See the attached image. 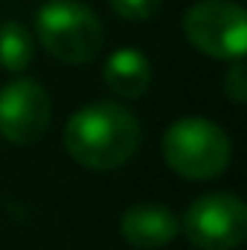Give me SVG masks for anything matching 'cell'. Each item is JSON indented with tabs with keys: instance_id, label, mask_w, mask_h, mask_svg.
<instances>
[{
	"instance_id": "cell-8",
	"label": "cell",
	"mask_w": 247,
	"mask_h": 250,
	"mask_svg": "<svg viewBox=\"0 0 247 250\" xmlns=\"http://www.w3.org/2000/svg\"><path fill=\"white\" fill-rule=\"evenodd\" d=\"M102 79H105L108 90H114L120 99H140L151 84V64L140 50L123 47L108 56Z\"/></svg>"
},
{
	"instance_id": "cell-4",
	"label": "cell",
	"mask_w": 247,
	"mask_h": 250,
	"mask_svg": "<svg viewBox=\"0 0 247 250\" xmlns=\"http://www.w3.org/2000/svg\"><path fill=\"white\" fill-rule=\"evenodd\" d=\"M181 230L195 250H236L247 239V207L233 192H206L189 204Z\"/></svg>"
},
{
	"instance_id": "cell-2",
	"label": "cell",
	"mask_w": 247,
	"mask_h": 250,
	"mask_svg": "<svg viewBox=\"0 0 247 250\" xmlns=\"http://www.w3.org/2000/svg\"><path fill=\"white\" fill-rule=\"evenodd\" d=\"M230 137L221 125L204 117H184L163 134V157L186 181H212L230 166Z\"/></svg>"
},
{
	"instance_id": "cell-6",
	"label": "cell",
	"mask_w": 247,
	"mask_h": 250,
	"mask_svg": "<svg viewBox=\"0 0 247 250\" xmlns=\"http://www.w3.org/2000/svg\"><path fill=\"white\" fill-rule=\"evenodd\" d=\"M53 117L50 96L44 84L32 79H12L0 87V137L15 146L38 143Z\"/></svg>"
},
{
	"instance_id": "cell-1",
	"label": "cell",
	"mask_w": 247,
	"mask_h": 250,
	"mask_svg": "<svg viewBox=\"0 0 247 250\" xmlns=\"http://www.w3.org/2000/svg\"><path fill=\"white\" fill-rule=\"evenodd\" d=\"M143 140L140 120L120 102H93L79 108L64 128L70 157L87 169L108 172L125 166Z\"/></svg>"
},
{
	"instance_id": "cell-5",
	"label": "cell",
	"mask_w": 247,
	"mask_h": 250,
	"mask_svg": "<svg viewBox=\"0 0 247 250\" xmlns=\"http://www.w3.org/2000/svg\"><path fill=\"white\" fill-rule=\"evenodd\" d=\"M184 32L189 44L209 59H245L247 18L233 0H201L184 15Z\"/></svg>"
},
{
	"instance_id": "cell-7",
	"label": "cell",
	"mask_w": 247,
	"mask_h": 250,
	"mask_svg": "<svg viewBox=\"0 0 247 250\" xmlns=\"http://www.w3.org/2000/svg\"><path fill=\"white\" fill-rule=\"evenodd\" d=\"M120 233L123 239L137 250H157L169 245L181 233L178 215L157 201H143L128 207L120 218Z\"/></svg>"
},
{
	"instance_id": "cell-11",
	"label": "cell",
	"mask_w": 247,
	"mask_h": 250,
	"mask_svg": "<svg viewBox=\"0 0 247 250\" xmlns=\"http://www.w3.org/2000/svg\"><path fill=\"white\" fill-rule=\"evenodd\" d=\"M224 93L236 105H242L247 99V70H245V62L242 59H236V62L230 64V70L224 73Z\"/></svg>"
},
{
	"instance_id": "cell-9",
	"label": "cell",
	"mask_w": 247,
	"mask_h": 250,
	"mask_svg": "<svg viewBox=\"0 0 247 250\" xmlns=\"http://www.w3.org/2000/svg\"><path fill=\"white\" fill-rule=\"evenodd\" d=\"M32 56H35L32 32L18 21H3L0 23V67L9 73H21L29 67Z\"/></svg>"
},
{
	"instance_id": "cell-10",
	"label": "cell",
	"mask_w": 247,
	"mask_h": 250,
	"mask_svg": "<svg viewBox=\"0 0 247 250\" xmlns=\"http://www.w3.org/2000/svg\"><path fill=\"white\" fill-rule=\"evenodd\" d=\"M111 9L125 21H148L160 12L163 0H108Z\"/></svg>"
},
{
	"instance_id": "cell-3",
	"label": "cell",
	"mask_w": 247,
	"mask_h": 250,
	"mask_svg": "<svg viewBox=\"0 0 247 250\" xmlns=\"http://www.w3.org/2000/svg\"><path fill=\"white\" fill-rule=\"evenodd\" d=\"M41 47L64 64H87L102 50V21L90 6L76 0H50L35 15Z\"/></svg>"
}]
</instances>
